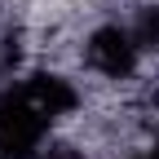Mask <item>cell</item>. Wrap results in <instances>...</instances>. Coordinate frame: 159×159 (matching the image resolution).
Returning <instances> with one entry per match:
<instances>
[{"label":"cell","instance_id":"2","mask_svg":"<svg viewBox=\"0 0 159 159\" xmlns=\"http://www.w3.org/2000/svg\"><path fill=\"white\" fill-rule=\"evenodd\" d=\"M22 71H31L27 66V35H22V27H0V89L13 84Z\"/></svg>","mask_w":159,"mask_h":159},{"label":"cell","instance_id":"1","mask_svg":"<svg viewBox=\"0 0 159 159\" xmlns=\"http://www.w3.org/2000/svg\"><path fill=\"white\" fill-rule=\"evenodd\" d=\"M80 62L89 75H97L102 84H133L146 66V53L137 49V40L128 22H97L84 31L80 44Z\"/></svg>","mask_w":159,"mask_h":159},{"label":"cell","instance_id":"5","mask_svg":"<svg viewBox=\"0 0 159 159\" xmlns=\"http://www.w3.org/2000/svg\"><path fill=\"white\" fill-rule=\"evenodd\" d=\"M124 159H146V155H142V150H137V155H124Z\"/></svg>","mask_w":159,"mask_h":159},{"label":"cell","instance_id":"4","mask_svg":"<svg viewBox=\"0 0 159 159\" xmlns=\"http://www.w3.org/2000/svg\"><path fill=\"white\" fill-rule=\"evenodd\" d=\"M146 159H159V119L150 124V142H146V150H142Z\"/></svg>","mask_w":159,"mask_h":159},{"label":"cell","instance_id":"3","mask_svg":"<svg viewBox=\"0 0 159 159\" xmlns=\"http://www.w3.org/2000/svg\"><path fill=\"white\" fill-rule=\"evenodd\" d=\"M128 31L146 57H159V0H142L128 18Z\"/></svg>","mask_w":159,"mask_h":159}]
</instances>
